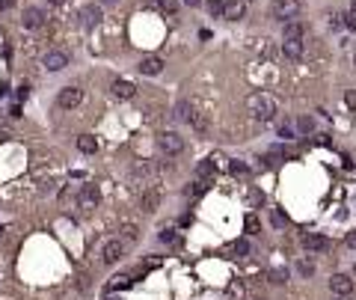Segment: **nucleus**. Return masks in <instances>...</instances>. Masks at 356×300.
Listing matches in <instances>:
<instances>
[{
    "label": "nucleus",
    "mask_w": 356,
    "mask_h": 300,
    "mask_svg": "<svg viewBox=\"0 0 356 300\" xmlns=\"http://www.w3.org/2000/svg\"><path fill=\"white\" fill-rule=\"evenodd\" d=\"M80 101H83V92H80L77 86H63L60 95H57V104H60L63 110H74Z\"/></svg>",
    "instance_id": "5"
},
{
    "label": "nucleus",
    "mask_w": 356,
    "mask_h": 300,
    "mask_svg": "<svg viewBox=\"0 0 356 300\" xmlns=\"http://www.w3.org/2000/svg\"><path fill=\"white\" fill-rule=\"evenodd\" d=\"M282 39H303V24L300 21H288L285 30H282Z\"/></svg>",
    "instance_id": "19"
},
{
    "label": "nucleus",
    "mask_w": 356,
    "mask_h": 300,
    "mask_svg": "<svg viewBox=\"0 0 356 300\" xmlns=\"http://www.w3.org/2000/svg\"><path fill=\"white\" fill-rule=\"evenodd\" d=\"M270 223H273L276 229H285V226H288V217H285L279 208H270Z\"/></svg>",
    "instance_id": "24"
},
{
    "label": "nucleus",
    "mask_w": 356,
    "mask_h": 300,
    "mask_svg": "<svg viewBox=\"0 0 356 300\" xmlns=\"http://www.w3.org/2000/svg\"><path fill=\"white\" fill-rule=\"evenodd\" d=\"M247 110H250L253 119H259V122H270V119L276 116L279 104H276L273 95H267V92H253V95L247 98Z\"/></svg>",
    "instance_id": "1"
},
{
    "label": "nucleus",
    "mask_w": 356,
    "mask_h": 300,
    "mask_svg": "<svg viewBox=\"0 0 356 300\" xmlns=\"http://www.w3.org/2000/svg\"><path fill=\"white\" fill-rule=\"evenodd\" d=\"M244 229H247L250 235H259V229H261L259 217H256V214H247V220H244Z\"/></svg>",
    "instance_id": "27"
},
{
    "label": "nucleus",
    "mask_w": 356,
    "mask_h": 300,
    "mask_svg": "<svg viewBox=\"0 0 356 300\" xmlns=\"http://www.w3.org/2000/svg\"><path fill=\"white\" fill-rule=\"evenodd\" d=\"M270 282H276V285L288 282V270H285V267H276V270H270Z\"/></svg>",
    "instance_id": "28"
},
{
    "label": "nucleus",
    "mask_w": 356,
    "mask_h": 300,
    "mask_svg": "<svg viewBox=\"0 0 356 300\" xmlns=\"http://www.w3.org/2000/svg\"><path fill=\"white\" fill-rule=\"evenodd\" d=\"M15 6V0H0V12H6V9H12Z\"/></svg>",
    "instance_id": "39"
},
{
    "label": "nucleus",
    "mask_w": 356,
    "mask_h": 300,
    "mask_svg": "<svg viewBox=\"0 0 356 300\" xmlns=\"http://www.w3.org/2000/svg\"><path fill=\"white\" fill-rule=\"evenodd\" d=\"M223 9H226L223 0H208V12H211V15H223Z\"/></svg>",
    "instance_id": "34"
},
{
    "label": "nucleus",
    "mask_w": 356,
    "mask_h": 300,
    "mask_svg": "<svg viewBox=\"0 0 356 300\" xmlns=\"http://www.w3.org/2000/svg\"><path fill=\"white\" fill-rule=\"evenodd\" d=\"M335 300H347V294H335Z\"/></svg>",
    "instance_id": "42"
},
{
    "label": "nucleus",
    "mask_w": 356,
    "mask_h": 300,
    "mask_svg": "<svg viewBox=\"0 0 356 300\" xmlns=\"http://www.w3.org/2000/svg\"><path fill=\"white\" fill-rule=\"evenodd\" d=\"M101 3H116V0H101Z\"/></svg>",
    "instance_id": "43"
},
{
    "label": "nucleus",
    "mask_w": 356,
    "mask_h": 300,
    "mask_svg": "<svg viewBox=\"0 0 356 300\" xmlns=\"http://www.w3.org/2000/svg\"><path fill=\"white\" fill-rule=\"evenodd\" d=\"M228 172H231V175H250V167H247L244 161H231V164H228Z\"/></svg>",
    "instance_id": "29"
},
{
    "label": "nucleus",
    "mask_w": 356,
    "mask_h": 300,
    "mask_svg": "<svg viewBox=\"0 0 356 300\" xmlns=\"http://www.w3.org/2000/svg\"><path fill=\"white\" fill-rule=\"evenodd\" d=\"M270 15H273L276 21H282V24L297 21V15H300V0H273Z\"/></svg>",
    "instance_id": "3"
},
{
    "label": "nucleus",
    "mask_w": 356,
    "mask_h": 300,
    "mask_svg": "<svg viewBox=\"0 0 356 300\" xmlns=\"http://www.w3.org/2000/svg\"><path fill=\"white\" fill-rule=\"evenodd\" d=\"M297 270H300L303 276H312V273H315V265H312L309 259H303V262H297Z\"/></svg>",
    "instance_id": "33"
},
{
    "label": "nucleus",
    "mask_w": 356,
    "mask_h": 300,
    "mask_svg": "<svg viewBox=\"0 0 356 300\" xmlns=\"http://www.w3.org/2000/svg\"><path fill=\"white\" fill-rule=\"evenodd\" d=\"M303 247H306L309 253H324L326 247H329V238L315 235V232H306V235H303Z\"/></svg>",
    "instance_id": "11"
},
{
    "label": "nucleus",
    "mask_w": 356,
    "mask_h": 300,
    "mask_svg": "<svg viewBox=\"0 0 356 300\" xmlns=\"http://www.w3.org/2000/svg\"><path fill=\"white\" fill-rule=\"evenodd\" d=\"M250 202H253V205H261V202H264L261 190H253V193H250Z\"/></svg>",
    "instance_id": "37"
},
{
    "label": "nucleus",
    "mask_w": 356,
    "mask_h": 300,
    "mask_svg": "<svg viewBox=\"0 0 356 300\" xmlns=\"http://www.w3.org/2000/svg\"><path fill=\"white\" fill-rule=\"evenodd\" d=\"M155 3H158V9L166 12V15H175L178 12V0H155Z\"/></svg>",
    "instance_id": "26"
},
{
    "label": "nucleus",
    "mask_w": 356,
    "mask_h": 300,
    "mask_svg": "<svg viewBox=\"0 0 356 300\" xmlns=\"http://www.w3.org/2000/svg\"><path fill=\"white\" fill-rule=\"evenodd\" d=\"M184 3H187V6H199V3H202V0H184Z\"/></svg>",
    "instance_id": "40"
},
{
    "label": "nucleus",
    "mask_w": 356,
    "mask_h": 300,
    "mask_svg": "<svg viewBox=\"0 0 356 300\" xmlns=\"http://www.w3.org/2000/svg\"><path fill=\"white\" fill-rule=\"evenodd\" d=\"M282 51L288 60H300L303 57V39H282Z\"/></svg>",
    "instance_id": "15"
},
{
    "label": "nucleus",
    "mask_w": 356,
    "mask_h": 300,
    "mask_svg": "<svg viewBox=\"0 0 356 300\" xmlns=\"http://www.w3.org/2000/svg\"><path fill=\"white\" fill-rule=\"evenodd\" d=\"M21 24H24L27 30H39V27L45 24V12H42L39 6H27L24 15H21Z\"/></svg>",
    "instance_id": "6"
},
{
    "label": "nucleus",
    "mask_w": 356,
    "mask_h": 300,
    "mask_svg": "<svg viewBox=\"0 0 356 300\" xmlns=\"http://www.w3.org/2000/svg\"><path fill=\"white\" fill-rule=\"evenodd\" d=\"M125 253H128V244L122 241V238H113V241H107L104 244V265H116V262H122L125 259Z\"/></svg>",
    "instance_id": "4"
},
{
    "label": "nucleus",
    "mask_w": 356,
    "mask_h": 300,
    "mask_svg": "<svg viewBox=\"0 0 356 300\" xmlns=\"http://www.w3.org/2000/svg\"><path fill=\"white\" fill-rule=\"evenodd\" d=\"M113 95H116V98H134V95H137V86H134L131 80H116V83H113Z\"/></svg>",
    "instance_id": "16"
},
{
    "label": "nucleus",
    "mask_w": 356,
    "mask_h": 300,
    "mask_svg": "<svg viewBox=\"0 0 356 300\" xmlns=\"http://www.w3.org/2000/svg\"><path fill=\"white\" fill-rule=\"evenodd\" d=\"M344 104L356 110V89H347V92H344Z\"/></svg>",
    "instance_id": "36"
},
{
    "label": "nucleus",
    "mask_w": 356,
    "mask_h": 300,
    "mask_svg": "<svg viewBox=\"0 0 356 300\" xmlns=\"http://www.w3.org/2000/svg\"><path fill=\"white\" fill-rule=\"evenodd\" d=\"M101 18H104V15H101V9H98V6H92V3L80 9V21H83V27H95Z\"/></svg>",
    "instance_id": "14"
},
{
    "label": "nucleus",
    "mask_w": 356,
    "mask_h": 300,
    "mask_svg": "<svg viewBox=\"0 0 356 300\" xmlns=\"http://www.w3.org/2000/svg\"><path fill=\"white\" fill-rule=\"evenodd\" d=\"M231 253H234L238 259L250 256V241H244V238H241V241H234V244H231Z\"/></svg>",
    "instance_id": "25"
},
{
    "label": "nucleus",
    "mask_w": 356,
    "mask_h": 300,
    "mask_svg": "<svg viewBox=\"0 0 356 300\" xmlns=\"http://www.w3.org/2000/svg\"><path fill=\"white\" fill-rule=\"evenodd\" d=\"M279 137H282V140H294V137H297V128L288 125V122H282V125H279Z\"/></svg>",
    "instance_id": "32"
},
{
    "label": "nucleus",
    "mask_w": 356,
    "mask_h": 300,
    "mask_svg": "<svg viewBox=\"0 0 356 300\" xmlns=\"http://www.w3.org/2000/svg\"><path fill=\"white\" fill-rule=\"evenodd\" d=\"M193 107H190V101H178L175 107H172V119L175 122H193Z\"/></svg>",
    "instance_id": "13"
},
{
    "label": "nucleus",
    "mask_w": 356,
    "mask_h": 300,
    "mask_svg": "<svg viewBox=\"0 0 356 300\" xmlns=\"http://www.w3.org/2000/svg\"><path fill=\"white\" fill-rule=\"evenodd\" d=\"M158 149H161L166 158H175L184 152V137L178 131H161L158 134Z\"/></svg>",
    "instance_id": "2"
},
{
    "label": "nucleus",
    "mask_w": 356,
    "mask_h": 300,
    "mask_svg": "<svg viewBox=\"0 0 356 300\" xmlns=\"http://www.w3.org/2000/svg\"><path fill=\"white\" fill-rule=\"evenodd\" d=\"M98 199H101V193H98V187L95 184H83L80 187V193H77V202H80V208H95L98 205Z\"/></svg>",
    "instance_id": "9"
},
{
    "label": "nucleus",
    "mask_w": 356,
    "mask_h": 300,
    "mask_svg": "<svg viewBox=\"0 0 356 300\" xmlns=\"http://www.w3.org/2000/svg\"><path fill=\"white\" fill-rule=\"evenodd\" d=\"M223 18H228V21H238V18H244V3H241V0H231V3H226V9H223Z\"/></svg>",
    "instance_id": "18"
},
{
    "label": "nucleus",
    "mask_w": 356,
    "mask_h": 300,
    "mask_svg": "<svg viewBox=\"0 0 356 300\" xmlns=\"http://www.w3.org/2000/svg\"><path fill=\"white\" fill-rule=\"evenodd\" d=\"M344 244H347L350 250H356V229H353V232H347V238H344Z\"/></svg>",
    "instance_id": "38"
},
{
    "label": "nucleus",
    "mask_w": 356,
    "mask_h": 300,
    "mask_svg": "<svg viewBox=\"0 0 356 300\" xmlns=\"http://www.w3.org/2000/svg\"><path fill=\"white\" fill-rule=\"evenodd\" d=\"M158 238H161L163 244H169V247H175V244H178V235H175V229H163Z\"/></svg>",
    "instance_id": "30"
},
{
    "label": "nucleus",
    "mask_w": 356,
    "mask_h": 300,
    "mask_svg": "<svg viewBox=\"0 0 356 300\" xmlns=\"http://www.w3.org/2000/svg\"><path fill=\"white\" fill-rule=\"evenodd\" d=\"M119 238H122V241H125V244H134V241H137V238H140V229H137V226H134V223H128V226H122V229H119Z\"/></svg>",
    "instance_id": "21"
},
{
    "label": "nucleus",
    "mask_w": 356,
    "mask_h": 300,
    "mask_svg": "<svg viewBox=\"0 0 356 300\" xmlns=\"http://www.w3.org/2000/svg\"><path fill=\"white\" fill-rule=\"evenodd\" d=\"M353 66H356V54H353Z\"/></svg>",
    "instance_id": "45"
},
{
    "label": "nucleus",
    "mask_w": 356,
    "mask_h": 300,
    "mask_svg": "<svg viewBox=\"0 0 356 300\" xmlns=\"http://www.w3.org/2000/svg\"><path fill=\"white\" fill-rule=\"evenodd\" d=\"M329 288H332V294H350L353 291V279L347 273H332L329 276Z\"/></svg>",
    "instance_id": "7"
},
{
    "label": "nucleus",
    "mask_w": 356,
    "mask_h": 300,
    "mask_svg": "<svg viewBox=\"0 0 356 300\" xmlns=\"http://www.w3.org/2000/svg\"><path fill=\"white\" fill-rule=\"evenodd\" d=\"M315 131V119L312 116H300L297 119V134H312Z\"/></svg>",
    "instance_id": "23"
},
{
    "label": "nucleus",
    "mask_w": 356,
    "mask_h": 300,
    "mask_svg": "<svg viewBox=\"0 0 356 300\" xmlns=\"http://www.w3.org/2000/svg\"><path fill=\"white\" fill-rule=\"evenodd\" d=\"M77 149H80L83 155H95V152H98V140L92 137V134H80V137H77Z\"/></svg>",
    "instance_id": "17"
},
{
    "label": "nucleus",
    "mask_w": 356,
    "mask_h": 300,
    "mask_svg": "<svg viewBox=\"0 0 356 300\" xmlns=\"http://www.w3.org/2000/svg\"><path fill=\"white\" fill-rule=\"evenodd\" d=\"M131 285H134V279H128V276H122V279H119V276H116V279L110 282V291H119V288H131Z\"/></svg>",
    "instance_id": "31"
},
{
    "label": "nucleus",
    "mask_w": 356,
    "mask_h": 300,
    "mask_svg": "<svg viewBox=\"0 0 356 300\" xmlns=\"http://www.w3.org/2000/svg\"><path fill=\"white\" fill-rule=\"evenodd\" d=\"M353 12H356V0H353Z\"/></svg>",
    "instance_id": "44"
},
{
    "label": "nucleus",
    "mask_w": 356,
    "mask_h": 300,
    "mask_svg": "<svg viewBox=\"0 0 356 300\" xmlns=\"http://www.w3.org/2000/svg\"><path fill=\"white\" fill-rule=\"evenodd\" d=\"M107 300H116V297H107Z\"/></svg>",
    "instance_id": "46"
},
{
    "label": "nucleus",
    "mask_w": 356,
    "mask_h": 300,
    "mask_svg": "<svg viewBox=\"0 0 356 300\" xmlns=\"http://www.w3.org/2000/svg\"><path fill=\"white\" fill-rule=\"evenodd\" d=\"M140 74H149V77H155V74H161L163 71V60L161 57H155V54H149V57H143L140 60Z\"/></svg>",
    "instance_id": "10"
},
{
    "label": "nucleus",
    "mask_w": 356,
    "mask_h": 300,
    "mask_svg": "<svg viewBox=\"0 0 356 300\" xmlns=\"http://www.w3.org/2000/svg\"><path fill=\"white\" fill-rule=\"evenodd\" d=\"M158 205H161V193L158 190H143V196H140V211L143 214H155Z\"/></svg>",
    "instance_id": "12"
},
{
    "label": "nucleus",
    "mask_w": 356,
    "mask_h": 300,
    "mask_svg": "<svg viewBox=\"0 0 356 300\" xmlns=\"http://www.w3.org/2000/svg\"><path fill=\"white\" fill-rule=\"evenodd\" d=\"M42 63H45L48 71H63V68L68 66V54H65V51H48Z\"/></svg>",
    "instance_id": "8"
},
{
    "label": "nucleus",
    "mask_w": 356,
    "mask_h": 300,
    "mask_svg": "<svg viewBox=\"0 0 356 300\" xmlns=\"http://www.w3.org/2000/svg\"><path fill=\"white\" fill-rule=\"evenodd\" d=\"M190 125H193L199 134H208V119H205V116H193V122H190Z\"/></svg>",
    "instance_id": "35"
},
{
    "label": "nucleus",
    "mask_w": 356,
    "mask_h": 300,
    "mask_svg": "<svg viewBox=\"0 0 356 300\" xmlns=\"http://www.w3.org/2000/svg\"><path fill=\"white\" fill-rule=\"evenodd\" d=\"M205 190H208V178H196L190 187H184L187 196H199V193H205Z\"/></svg>",
    "instance_id": "22"
},
{
    "label": "nucleus",
    "mask_w": 356,
    "mask_h": 300,
    "mask_svg": "<svg viewBox=\"0 0 356 300\" xmlns=\"http://www.w3.org/2000/svg\"><path fill=\"white\" fill-rule=\"evenodd\" d=\"M48 3H54V6H63L65 0H48Z\"/></svg>",
    "instance_id": "41"
},
{
    "label": "nucleus",
    "mask_w": 356,
    "mask_h": 300,
    "mask_svg": "<svg viewBox=\"0 0 356 300\" xmlns=\"http://www.w3.org/2000/svg\"><path fill=\"white\" fill-rule=\"evenodd\" d=\"M214 172H217V167H214V161H202L199 167H196V178H214Z\"/></svg>",
    "instance_id": "20"
}]
</instances>
